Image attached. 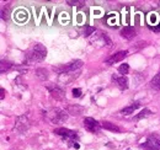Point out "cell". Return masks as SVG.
<instances>
[{
  "mask_svg": "<svg viewBox=\"0 0 160 150\" xmlns=\"http://www.w3.org/2000/svg\"><path fill=\"white\" fill-rule=\"evenodd\" d=\"M47 56V49L43 44L36 43L26 52V63H38L42 62Z\"/></svg>",
  "mask_w": 160,
  "mask_h": 150,
  "instance_id": "obj_1",
  "label": "cell"
},
{
  "mask_svg": "<svg viewBox=\"0 0 160 150\" xmlns=\"http://www.w3.org/2000/svg\"><path fill=\"white\" fill-rule=\"evenodd\" d=\"M82 60L80 59H77V60H73L65 65H60V67H53V70L58 74H65V73H70V72H75L80 69L82 67Z\"/></svg>",
  "mask_w": 160,
  "mask_h": 150,
  "instance_id": "obj_2",
  "label": "cell"
},
{
  "mask_svg": "<svg viewBox=\"0 0 160 150\" xmlns=\"http://www.w3.org/2000/svg\"><path fill=\"white\" fill-rule=\"evenodd\" d=\"M47 117L52 123L58 124V123H63L68 119V112H65L60 108H52L51 111L47 112Z\"/></svg>",
  "mask_w": 160,
  "mask_h": 150,
  "instance_id": "obj_3",
  "label": "cell"
},
{
  "mask_svg": "<svg viewBox=\"0 0 160 150\" xmlns=\"http://www.w3.org/2000/svg\"><path fill=\"white\" fill-rule=\"evenodd\" d=\"M144 150H160V135L152 134L148 137L144 144L140 145Z\"/></svg>",
  "mask_w": 160,
  "mask_h": 150,
  "instance_id": "obj_4",
  "label": "cell"
},
{
  "mask_svg": "<svg viewBox=\"0 0 160 150\" xmlns=\"http://www.w3.org/2000/svg\"><path fill=\"white\" fill-rule=\"evenodd\" d=\"M54 133L60 135V137H63V138H67L72 143H77V139H78L77 132L67 129V128H57V129H54Z\"/></svg>",
  "mask_w": 160,
  "mask_h": 150,
  "instance_id": "obj_5",
  "label": "cell"
},
{
  "mask_svg": "<svg viewBox=\"0 0 160 150\" xmlns=\"http://www.w3.org/2000/svg\"><path fill=\"white\" fill-rule=\"evenodd\" d=\"M84 127H85V129H88L91 133H98L101 128V123H99L98 121H95L91 117H86L84 119Z\"/></svg>",
  "mask_w": 160,
  "mask_h": 150,
  "instance_id": "obj_6",
  "label": "cell"
},
{
  "mask_svg": "<svg viewBox=\"0 0 160 150\" xmlns=\"http://www.w3.org/2000/svg\"><path fill=\"white\" fill-rule=\"evenodd\" d=\"M30 128V121L26 116H20L18 119H16V123H15V131L19 132V133H25Z\"/></svg>",
  "mask_w": 160,
  "mask_h": 150,
  "instance_id": "obj_7",
  "label": "cell"
},
{
  "mask_svg": "<svg viewBox=\"0 0 160 150\" xmlns=\"http://www.w3.org/2000/svg\"><path fill=\"white\" fill-rule=\"evenodd\" d=\"M47 89H48V91H49V94L51 96L53 97V98H56V100H64V97H65V92H64V90L59 88L58 85H47Z\"/></svg>",
  "mask_w": 160,
  "mask_h": 150,
  "instance_id": "obj_8",
  "label": "cell"
},
{
  "mask_svg": "<svg viewBox=\"0 0 160 150\" xmlns=\"http://www.w3.org/2000/svg\"><path fill=\"white\" fill-rule=\"evenodd\" d=\"M127 56H128V51H120V52L112 54L110 58H107L106 59V64H108V65L116 64V63H118L121 60H123Z\"/></svg>",
  "mask_w": 160,
  "mask_h": 150,
  "instance_id": "obj_9",
  "label": "cell"
},
{
  "mask_svg": "<svg viewBox=\"0 0 160 150\" xmlns=\"http://www.w3.org/2000/svg\"><path fill=\"white\" fill-rule=\"evenodd\" d=\"M112 81H115L117 84V86L120 88L121 90H127L128 89V79L126 76H117V75H113L112 76Z\"/></svg>",
  "mask_w": 160,
  "mask_h": 150,
  "instance_id": "obj_10",
  "label": "cell"
},
{
  "mask_svg": "<svg viewBox=\"0 0 160 150\" xmlns=\"http://www.w3.org/2000/svg\"><path fill=\"white\" fill-rule=\"evenodd\" d=\"M121 36L123 38H126V39H131V38H133L136 36V28L133 27V26H124L122 30H121Z\"/></svg>",
  "mask_w": 160,
  "mask_h": 150,
  "instance_id": "obj_11",
  "label": "cell"
},
{
  "mask_svg": "<svg viewBox=\"0 0 160 150\" xmlns=\"http://www.w3.org/2000/svg\"><path fill=\"white\" fill-rule=\"evenodd\" d=\"M140 103L138 101H136V102H133V103H131L129 106H127V107H124L123 110H121V113L122 114H124V116H128V114H131V113H133L137 108H139Z\"/></svg>",
  "mask_w": 160,
  "mask_h": 150,
  "instance_id": "obj_12",
  "label": "cell"
},
{
  "mask_svg": "<svg viewBox=\"0 0 160 150\" xmlns=\"http://www.w3.org/2000/svg\"><path fill=\"white\" fill-rule=\"evenodd\" d=\"M101 127L107 129V131H111V132H116V133H120L121 129L115 124V123H111V122H107V121H103L101 122Z\"/></svg>",
  "mask_w": 160,
  "mask_h": 150,
  "instance_id": "obj_13",
  "label": "cell"
},
{
  "mask_svg": "<svg viewBox=\"0 0 160 150\" xmlns=\"http://www.w3.org/2000/svg\"><path fill=\"white\" fill-rule=\"evenodd\" d=\"M84 112V107H81L79 105H75V106H69L68 107V113L73 114V116H79Z\"/></svg>",
  "mask_w": 160,
  "mask_h": 150,
  "instance_id": "obj_14",
  "label": "cell"
},
{
  "mask_svg": "<svg viewBox=\"0 0 160 150\" xmlns=\"http://www.w3.org/2000/svg\"><path fill=\"white\" fill-rule=\"evenodd\" d=\"M36 76L42 80V81H44V80H47L48 79V72H47V69H44V68H38V69H36Z\"/></svg>",
  "mask_w": 160,
  "mask_h": 150,
  "instance_id": "obj_15",
  "label": "cell"
},
{
  "mask_svg": "<svg viewBox=\"0 0 160 150\" xmlns=\"http://www.w3.org/2000/svg\"><path fill=\"white\" fill-rule=\"evenodd\" d=\"M150 86H152L153 89H155V90H160V70L158 72V74L152 79Z\"/></svg>",
  "mask_w": 160,
  "mask_h": 150,
  "instance_id": "obj_16",
  "label": "cell"
},
{
  "mask_svg": "<svg viewBox=\"0 0 160 150\" xmlns=\"http://www.w3.org/2000/svg\"><path fill=\"white\" fill-rule=\"evenodd\" d=\"M12 68V63L9 62V60H1V64H0V70L1 73H5L6 70L11 69Z\"/></svg>",
  "mask_w": 160,
  "mask_h": 150,
  "instance_id": "obj_17",
  "label": "cell"
},
{
  "mask_svg": "<svg viewBox=\"0 0 160 150\" xmlns=\"http://www.w3.org/2000/svg\"><path fill=\"white\" fill-rule=\"evenodd\" d=\"M150 113H152V112H150L149 110H147V108H145V110H143L139 114H137V116L133 118V121H139V119H143V118H145V117L150 116Z\"/></svg>",
  "mask_w": 160,
  "mask_h": 150,
  "instance_id": "obj_18",
  "label": "cell"
},
{
  "mask_svg": "<svg viewBox=\"0 0 160 150\" xmlns=\"http://www.w3.org/2000/svg\"><path fill=\"white\" fill-rule=\"evenodd\" d=\"M94 32H96L95 27H92V26H85V27H84V36H85V37H89V36L92 35Z\"/></svg>",
  "mask_w": 160,
  "mask_h": 150,
  "instance_id": "obj_19",
  "label": "cell"
},
{
  "mask_svg": "<svg viewBox=\"0 0 160 150\" xmlns=\"http://www.w3.org/2000/svg\"><path fill=\"white\" fill-rule=\"evenodd\" d=\"M128 72H129V65L128 64H122L120 68H118V73H120L122 76H124L126 74H128Z\"/></svg>",
  "mask_w": 160,
  "mask_h": 150,
  "instance_id": "obj_20",
  "label": "cell"
},
{
  "mask_svg": "<svg viewBox=\"0 0 160 150\" xmlns=\"http://www.w3.org/2000/svg\"><path fill=\"white\" fill-rule=\"evenodd\" d=\"M67 2L70 6H79V8L82 6V5H85V1H82V0H68Z\"/></svg>",
  "mask_w": 160,
  "mask_h": 150,
  "instance_id": "obj_21",
  "label": "cell"
},
{
  "mask_svg": "<svg viewBox=\"0 0 160 150\" xmlns=\"http://www.w3.org/2000/svg\"><path fill=\"white\" fill-rule=\"evenodd\" d=\"M9 18H10V10L6 9V8H2L1 9V19L9 20Z\"/></svg>",
  "mask_w": 160,
  "mask_h": 150,
  "instance_id": "obj_22",
  "label": "cell"
},
{
  "mask_svg": "<svg viewBox=\"0 0 160 150\" xmlns=\"http://www.w3.org/2000/svg\"><path fill=\"white\" fill-rule=\"evenodd\" d=\"M73 96L74 97H80L81 96V90L80 89H73Z\"/></svg>",
  "mask_w": 160,
  "mask_h": 150,
  "instance_id": "obj_23",
  "label": "cell"
},
{
  "mask_svg": "<svg viewBox=\"0 0 160 150\" xmlns=\"http://www.w3.org/2000/svg\"><path fill=\"white\" fill-rule=\"evenodd\" d=\"M0 91H1V95H0V98L2 100V98H4V96H5V90H4V89H1Z\"/></svg>",
  "mask_w": 160,
  "mask_h": 150,
  "instance_id": "obj_24",
  "label": "cell"
}]
</instances>
